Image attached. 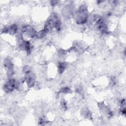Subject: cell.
I'll return each instance as SVG.
<instances>
[{"mask_svg": "<svg viewBox=\"0 0 126 126\" xmlns=\"http://www.w3.org/2000/svg\"><path fill=\"white\" fill-rule=\"evenodd\" d=\"M18 87V83L15 79L10 78L7 81L3 86V90L6 93H10Z\"/></svg>", "mask_w": 126, "mask_h": 126, "instance_id": "cell-1", "label": "cell"}, {"mask_svg": "<svg viewBox=\"0 0 126 126\" xmlns=\"http://www.w3.org/2000/svg\"><path fill=\"white\" fill-rule=\"evenodd\" d=\"M18 28L15 24H13L8 26L4 29V33H7L11 35H13L17 32Z\"/></svg>", "mask_w": 126, "mask_h": 126, "instance_id": "cell-2", "label": "cell"}]
</instances>
